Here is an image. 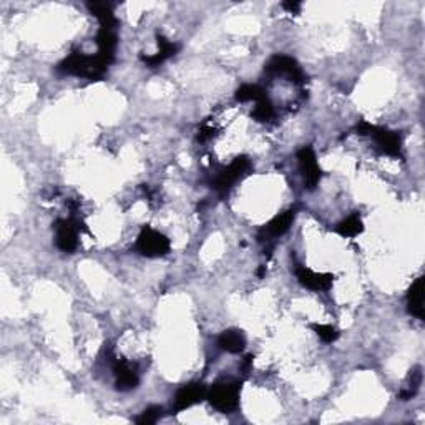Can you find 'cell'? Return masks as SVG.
I'll return each mask as SVG.
<instances>
[{"label": "cell", "mask_w": 425, "mask_h": 425, "mask_svg": "<svg viewBox=\"0 0 425 425\" xmlns=\"http://www.w3.org/2000/svg\"><path fill=\"white\" fill-rule=\"evenodd\" d=\"M108 65H105L100 60V57H90L85 55L81 52H73L72 55H68L62 63L59 65V70L68 75H77V77H85V79H100L103 77Z\"/></svg>", "instance_id": "6da1fadb"}, {"label": "cell", "mask_w": 425, "mask_h": 425, "mask_svg": "<svg viewBox=\"0 0 425 425\" xmlns=\"http://www.w3.org/2000/svg\"><path fill=\"white\" fill-rule=\"evenodd\" d=\"M241 386L236 381H223L215 384L208 391V400L216 411L219 412H233L238 407Z\"/></svg>", "instance_id": "7a4b0ae2"}, {"label": "cell", "mask_w": 425, "mask_h": 425, "mask_svg": "<svg viewBox=\"0 0 425 425\" xmlns=\"http://www.w3.org/2000/svg\"><path fill=\"white\" fill-rule=\"evenodd\" d=\"M251 170V161L246 157H238L233 159L226 168H223L218 175L215 177L212 181V188L218 191L219 195H226L239 179H243L248 175V171Z\"/></svg>", "instance_id": "3957f363"}, {"label": "cell", "mask_w": 425, "mask_h": 425, "mask_svg": "<svg viewBox=\"0 0 425 425\" xmlns=\"http://www.w3.org/2000/svg\"><path fill=\"white\" fill-rule=\"evenodd\" d=\"M170 239L163 233L145 226L137 239V251L146 257L165 256L170 251Z\"/></svg>", "instance_id": "277c9868"}, {"label": "cell", "mask_w": 425, "mask_h": 425, "mask_svg": "<svg viewBox=\"0 0 425 425\" xmlns=\"http://www.w3.org/2000/svg\"><path fill=\"white\" fill-rule=\"evenodd\" d=\"M264 72L268 73V75L288 77L289 80L296 81V83H304L306 80L304 72H302L299 63H297L294 59H291V57L286 55L273 57V59L268 62V65H266Z\"/></svg>", "instance_id": "5b68a950"}, {"label": "cell", "mask_w": 425, "mask_h": 425, "mask_svg": "<svg viewBox=\"0 0 425 425\" xmlns=\"http://www.w3.org/2000/svg\"><path fill=\"white\" fill-rule=\"evenodd\" d=\"M375 146L387 157H402V138L397 132H391L387 128H379V126L370 125L369 132Z\"/></svg>", "instance_id": "8992f818"}, {"label": "cell", "mask_w": 425, "mask_h": 425, "mask_svg": "<svg viewBox=\"0 0 425 425\" xmlns=\"http://www.w3.org/2000/svg\"><path fill=\"white\" fill-rule=\"evenodd\" d=\"M297 161H299V168L304 178V185L308 190H314L319 185V179H321V168H319V163L314 155L313 148L304 146L297 153Z\"/></svg>", "instance_id": "52a82bcc"}, {"label": "cell", "mask_w": 425, "mask_h": 425, "mask_svg": "<svg viewBox=\"0 0 425 425\" xmlns=\"http://www.w3.org/2000/svg\"><path fill=\"white\" fill-rule=\"evenodd\" d=\"M57 246L63 253H73L79 246V223L75 219H59L55 223Z\"/></svg>", "instance_id": "ba28073f"}, {"label": "cell", "mask_w": 425, "mask_h": 425, "mask_svg": "<svg viewBox=\"0 0 425 425\" xmlns=\"http://www.w3.org/2000/svg\"><path fill=\"white\" fill-rule=\"evenodd\" d=\"M294 218H296V210H294V208L293 210H288L281 212V215L275 216L271 221L261 228L259 235H257V239H259L261 243H269V241L277 238V236L284 235V233L291 228Z\"/></svg>", "instance_id": "9c48e42d"}, {"label": "cell", "mask_w": 425, "mask_h": 425, "mask_svg": "<svg viewBox=\"0 0 425 425\" xmlns=\"http://www.w3.org/2000/svg\"><path fill=\"white\" fill-rule=\"evenodd\" d=\"M296 276L297 281L304 286L309 291H329L330 286H333V275H322V273L310 271L306 266H297L296 268Z\"/></svg>", "instance_id": "30bf717a"}, {"label": "cell", "mask_w": 425, "mask_h": 425, "mask_svg": "<svg viewBox=\"0 0 425 425\" xmlns=\"http://www.w3.org/2000/svg\"><path fill=\"white\" fill-rule=\"evenodd\" d=\"M208 397V389L206 386L201 382H193L188 384V386L181 387L178 391L177 399H175V411H185V408L193 407L195 404L201 402L203 399Z\"/></svg>", "instance_id": "8fae6325"}, {"label": "cell", "mask_w": 425, "mask_h": 425, "mask_svg": "<svg viewBox=\"0 0 425 425\" xmlns=\"http://www.w3.org/2000/svg\"><path fill=\"white\" fill-rule=\"evenodd\" d=\"M113 372H115L118 391H132L138 386L137 370H135L128 362L115 359V361H113Z\"/></svg>", "instance_id": "7c38bea8"}, {"label": "cell", "mask_w": 425, "mask_h": 425, "mask_svg": "<svg viewBox=\"0 0 425 425\" xmlns=\"http://www.w3.org/2000/svg\"><path fill=\"white\" fill-rule=\"evenodd\" d=\"M158 48L159 50L155 53V55L141 57L143 62H145V65H148L150 68L158 67V65H161L165 60H168L173 55H177V52L179 50V45L175 42H170V40L165 39L163 35H158Z\"/></svg>", "instance_id": "4fadbf2b"}, {"label": "cell", "mask_w": 425, "mask_h": 425, "mask_svg": "<svg viewBox=\"0 0 425 425\" xmlns=\"http://www.w3.org/2000/svg\"><path fill=\"white\" fill-rule=\"evenodd\" d=\"M244 346H246V339H244V334L238 329L224 330L218 337V347L224 353L239 354L244 350Z\"/></svg>", "instance_id": "5bb4252c"}, {"label": "cell", "mask_w": 425, "mask_h": 425, "mask_svg": "<svg viewBox=\"0 0 425 425\" xmlns=\"http://www.w3.org/2000/svg\"><path fill=\"white\" fill-rule=\"evenodd\" d=\"M407 309L412 316L424 319V277H417L408 289Z\"/></svg>", "instance_id": "9a60e30c"}, {"label": "cell", "mask_w": 425, "mask_h": 425, "mask_svg": "<svg viewBox=\"0 0 425 425\" xmlns=\"http://www.w3.org/2000/svg\"><path fill=\"white\" fill-rule=\"evenodd\" d=\"M87 7H88V10L92 12V15H95V17L100 20L101 28H113V30H115L117 19H115V15H113L112 3L90 2Z\"/></svg>", "instance_id": "2e32d148"}, {"label": "cell", "mask_w": 425, "mask_h": 425, "mask_svg": "<svg viewBox=\"0 0 425 425\" xmlns=\"http://www.w3.org/2000/svg\"><path fill=\"white\" fill-rule=\"evenodd\" d=\"M364 226L359 215H350L347 216L344 221H341L336 226V233L342 236V238H354L359 233H362Z\"/></svg>", "instance_id": "e0dca14e"}, {"label": "cell", "mask_w": 425, "mask_h": 425, "mask_svg": "<svg viewBox=\"0 0 425 425\" xmlns=\"http://www.w3.org/2000/svg\"><path fill=\"white\" fill-rule=\"evenodd\" d=\"M266 90L261 88L259 85H243V87L238 88V92H236V100L241 101V103H244V101H259L266 98Z\"/></svg>", "instance_id": "ac0fdd59"}, {"label": "cell", "mask_w": 425, "mask_h": 425, "mask_svg": "<svg viewBox=\"0 0 425 425\" xmlns=\"http://www.w3.org/2000/svg\"><path fill=\"white\" fill-rule=\"evenodd\" d=\"M253 118H255L256 121H261V123L271 121L273 118H275V106H273L268 97L263 98V100L256 101L255 110H253Z\"/></svg>", "instance_id": "d6986e66"}, {"label": "cell", "mask_w": 425, "mask_h": 425, "mask_svg": "<svg viewBox=\"0 0 425 425\" xmlns=\"http://www.w3.org/2000/svg\"><path fill=\"white\" fill-rule=\"evenodd\" d=\"M310 328L317 334L319 339L324 342H334L339 337L337 329L333 328L330 324H313Z\"/></svg>", "instance_id": "ffe728a7"}, {"label": "cell", "mask_w": 425, "mask_h": 425, "mask_svg": "<svg viewBox=\"0 0 425 425\" xmlns=\"http://www.w3.org/2000/svg\"><path fill=\"white\" fill-rule=\"evenodd\" d=\"M159 412H161V408H159L158 406L148 407L145 412H143L140 417H138L137 422L138 424H153V422H157V419L159 417Z\"/></svg>", "instance_id": "44dd1931"}, {"label": "cell", "mask_w": 425, "mask_h": 425, "mask_svg": "<svg viewBox=\"0 0 425 425\" xmlns=\"http://www.w3.org/2000/svg\"><path fill=\"white\" fill-rule=\"evenodd\" d=\"M211 137H212V128H210V126H203L198 133V141L203 143V141L210 140Z\"/></svg>", "instance_id": "7402d4cb"}, {"label": "cell", "mask_w": 425, "mask_h": 425, "mask_svg": "<svg viewBox=\"0 0 425 425\" xmlns=\"http://www.w3.org/2000/svg\"><path fill=\"white\" fill-rule=\"evenodd\" d=\"M283 7L288 12H294V14H296V12H299V9H301V3L299 2H284L283 3Z\"/></svg>", "instance_id": "603a6c76"}]
</instances>
